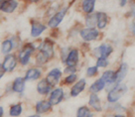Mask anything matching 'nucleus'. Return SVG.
<instances>
[{"mask_svg":"<svg viewBox=\"0 0 135 117\" xmlns=\"http://www.w3.org/2000/svg\"><path fill=\"white\" fill-rule=\"evenodd\" d=\"M51 87H52V85L48 82V80H43L41 81H39L38 85H37V90L40 94L44 95V94H47L51 91Z\"/></svg>","mask_w":135,"mask_h":117,"instance_id":"obj_11","label":"nucleus"},{"mask_svg":"<svg viewBox=\"0 0 135 117\" xmlns=\"http://www.w3.org/2000/svg\"><path fill=\"white\" fill-rule=\"evenodd\" d=\"M22 112V106L20 104L13 105L10 108V115L11 116H19Z\"/></svg>","mask_w":135,"mask_h":117,"instance_id":"obj_27","label":"nucleus"},{"mask_svg":"<svg viewBox=\"0 0 135 117\" xmlns=\"http://www.w3.org/2000/svg\"><path fill=\"white\" fill-rule=\"evenodd\" d=\"M33 50H34L33 47L29 46V47L24 48V49L20 52V54H19V58H20V63H21L23 66H25V65H27V64L29 63L30 56H31V54L33 53Z\"/></svg>","mask_w":135,"mask_h":117,"instance_id":"obj_6","label":"nucleus"},{"mask_svg":"<svg viewBox=\"0 0 135 117\" xmlns=\"http://www.w3.org/2000/svg\"><path fill=\"white\" fill-rule=\"evenodd\" d=\"M98 35H99L98 31L97 29H94L93 27H89L88 29L80 31V36L84 41H93V40L97 39Z\"/></svg>","mask_w":135,"mask_h":117,"instance_id":"obj_3","label":"nucleus"},{"mask_svg":"<svg viewBox=\"0 0 135 117\" xmlns=\"http://www.w3.org/2000/svg\"><path fill=\"white\" fill-rule=\"evenodd\" d=\"M18 6L16 0H7L1 2V11L5 13H12Z\"/></svg>","mask_w":135,"mask_h":117,"instance_id":"obj_8","label":"nucleus"},{"mask_svg":"<svg viewBox=\"0 0 135 117\" xmlns=\"http://www.w3.org/2000/svg\"><path fill=\"white\" fill-rule=\"evenodd\" d=\"M126 0H120V6H125L126 5Z\"/></svg>","mask_w":135,"mask_h":117,"instance_id":"obj_33","label":"nucleus"},{"mask_svg":"<svg viewBox=\"0 0 135 117\" xmlns=\"http://www.w3.org/2000/svg\"><path fill=\"white\" fill-rule=\"evenodd\" d=\"M16 58L14 55H8L6 58H4V62L2 64L1 67L4 69L6 71H12L15 67H16Z\"/></svg>","mask_w":135,"mask_h":117,"instance_id":"obj_4","label":"nucleus"},{"mask_svg":"<svg viewBox=\"0 0 135 117\" xmlns=\"http://www.w3.org/2000/svg\"><path fill=\"white\" fill-rule=\"evenodd\" d=\"M107 24V15L103 12L97 13V27L99 29H103Z\"/></svg>","mask_w":135,"mask_h":117,"instance_id":"obj_20","label":"nucleus"},{"mask_svg":"<svg viewBox=\"0 0 135 117\" xmlns=\"http://www.w3.org/2000/svg\"><path fill=\"white\" fill-rule=\"evenodd\" d=\"M76 74H71L70 75H68L67 77H66V84H73L74 81H76Z\"/></svg>","mask_w":135,"mask_h":117,"instance_id":"obj_30","label":"nucleus"},{"mask_svg":"<svg viewBox=\"0 0 135 117\" xmlns=\"http://www.w3.org/2000/svg\"><path fill=\"white\" fill-rule=\"evenodd\" d=\"M95 0H84L83 1V10L84 12L90 14L94 9Z\"/></svg>","mask_w":135,"mask_h":117,"instance_id":"obj_19","label":"nucleus"},{"mask_svg":"<svg viewBox=\"0 0 135 117\" xmlns=\"http://www.w3.org/2000/svg\"><path fill=\"white\" fill-rule=\"evenodd\" d=\"M45 30H46V26L41 24V23L33 24V26H32V30H31V36L34 38L39 37Z\"/></svg>","mask_w":135,"mask_h":117,"instance_id":"obj_14","label":"nucleus"},{"mask_svg":"<svg viewBox=\"0 0 135 117\" xmlns=\"http://www.w3.org/2000/svg\"><path fill=\"white\" fill-rule=\"evenodd\" d=\"M78 62H79V52H78V50H72L67 56L66 63L68 66H75L76 67Z\"/></svg>","mask_w":135,"mask_h":117,"instance_id":"obj_10","label":"nucleus"},{"mask_svg":"<svg viewBox=\"0 0 135 117\" xmlns=\"http://www.w3.org/2000/svg\"><path fill=\"white\" fill-rule=\"evenodd\" d=\"M64 97V91L62 88H56L55 90H53L50 95V102L52 105H57L59 104L61 101L63 100Z\"/></svg>","mask_w":135,"mask_h":117,"instance_id":"obj_7","label":"nucleus"},{"mask_svg":"<svg viewBox=\"0 0 135 117\" xmlns=\"http://www.w3.org/2000/svg\"><path fill=\"white\" fill-rule=\"evenodd\" d=\"M0 116H3V107H0Z\"/></svg>","mask_w":135,"mask_h":117,"instance_id":"obj_34","label":"nucleus"},{"mask_svg":"<svg viewBox=\"0 0 135 117\" xmlns=\"http://www.w3.org/2000/svg\"><path fill=\"white\" fill-rule=\"evenodd\" d=\"M66 72H69V74H75L76 72V67L75 66H68V67L65 70Z\"/></svg>","mask_w":135,"mask_h":117,"instance_id":"obj_31","label":"nucleus"},{"mask_svg":"<svg viewBox=\"0 0 135 117\" xmlns=\"http://www.w3.org/2000/svg\"><path fill=\"white\" fill-rule=\"evenodd\" d=\"M52 106V103L49 101H39L37 105H36V110L38 113H43L49 111Z\"/></svg>","mask_w":135,"mask_h":117,"instance_id":"obj_16","label":"nucleus"},{"mask_svg":"<svg viewBox=\"0 0 135 117\" xmlns=\"http://www.w3.org/2000/svg\"><path fill=\"white\" fill-rule=\"evenodd\" d=\"M127 71H128V66L127 64H121L120 67L118 69V71L115 72V82L116 84H120L123 80V79L126 76Z\"/></svg>","mask_w":135,"mask_h":117,"instance_id":"obj_9","label":"nucleus"},{"mask_svg":"<svg viewBox=\"0 0 135 117\" xmlns=\"http://www.w3.org/2000/svg\"><path fill=\"white\" fill-rule=\"evenodd\" d=\"M105 86V81L100 79V80H97V81H94L91 85H90V91L93 93H97V92L102 90Z\"/></svg>","mask_w":135,"mask_h":117,"instance_id":"obj_18","label":"nucleus"},{"mask_svg":"<svg viewBox=\"0 0 135 117\" xmlns=\"http://www.w3.org/2000/svg\"><path fill=\"white\" fill-rule=\"evenodd\" d=\"M25 77L22 79V77H17L16 80H14L13 82V90L15 92H23L25 89Z\"/></svg>","mask_w":135,"mask_h":117,"instance_id":"obj_13","label":"nucleus"},{"mask_svg":"<svg viewBox=\"0 0 135 117\" xmlns=\"http://www.w3.org/2000/svg\"><path fill=\"white\" fill-rule=\"evenodd\" d=\"M41 76V71L38 69H30L25 75L26 80H36Z\"/></svg>","mask_w":135,"mask_h":117,"instance_id":"obj_15","label":"nucleus"},{"mask_svg":"<svg viewBox=\"0 0 135 117\" xmlns=\"http://www.w3.org/2000/svg\"><path fill=\"white\" fill-rule=\"evenodd\" d=\"M13 48V44L10 40H5L1 45V52L2 54H9Z\"/></svg>","mask_w":135,"mask_h":117,"instance_id":"obj_23","label":"nucleus"},{"mask_svg":"<svg viewBox=\"0 0 135 117\" xmlns=\"http://www.w3.org/2000/svg\"><path fill=\"white\" fill-rule=\"evenodd\" d=\"M131 32H132V33H133V35H135V21L133 22V23H132V24H131Z\"/></svg>","mask_w":135,"mask_h":117,"instance_id":"obj_32","label":"nucleus"},{"mask_svg":"<svg viewBox=\"0 0 135 117\" xmlns=\"http://www.w3.org/2000/svg\"><path fill=\"white\" fill-rule=\"evenodd\" d=\"M50 58H51L50 55L43 50H40L39 54L37 55V61H38V63H40V64H45Z\"/></svg>","mask_w":135,"mask_h":117,"instance_id":"obj_24","label":"nucleus"},{"mask_svg":"<svg viewBox=\"0 0 135 117\" xmlns=\"http://www.w3.org/2000/svg\"><path fill=\"white\" fill-rule=\"evenodd\" d=\"M127 91V87L125 84H118L112 90H110L108 95H107V99L109 102H116L118 99H120L124 93Z\"/></svg>","mask_w":135,"mask_h":117,"instance_id":"obj_1","label":"nucleus"},{"mask_svg":"<svg viewBox=\"0 0 135 117\" xmlns=\"http://www.w3.org/2000/svg\"><path fill=\"white\" fill-rule=\"evenodd\" d=\"M78 117H91L93 114L90 113L89 109L88 107H80L78 110Z\"/></svg>","mask_w":135,"mask_h":117,"instance_id":"obj_26","label":"nucleus"},{"mask_svg":"<svg viewBox=\"0 0 135 117\" xmlns=\"http://www.w3.org/2000/svg\"><path fill=\"white\" fill-rule=\"evenodd\" d=\"M107 65H108V62H107V60H106L105 58H103V57H100V58L97 60V66L98 67H105Z\"/></svg>","mask_w":135,"mask_h":117,"instance_id":"obj_28","label":"nucleus"},{"mask_svg":"<svg viewBox=\"0 0 135 117\" xmlns=\"http://www.w3.org/2000/svg\"><path fill=\"white\" fill-rule=\"evenodd\" d=\"M30 2H38L39 0H29Z\"/></svg>","mask_w":135,"mask_h":117,"instance_id":"obj_35","label":"nucleus"},{"mask_svg":"<svg viewBox=\"0 0 135 117\" xmlns=\"http://www.w3.org/2000/svg\"><path fill=\"white\" fill-rule=\"evenodd\" d=\"M89 105L93 107L94 110L97 111H100L101 110V106H100V100L98 98V96L97 94H91L89 96Z\"/></svg>","mask_w":135,"mask_h":117,"instance_id":"obj_17","label":"nucleus"},{"mask_svg":"<svg viewBox=\"0 0 135 117\" xmlns=\"http://www.w3.org/2000/svg\"><path fill=\"white\" fill-rule=\"evenodd\" d=\"M61 75H62V71H60L59 69H54L48 74L46 80H48V82L53 86L59 82L60 79H61Z\"/></svg>","mask_w":135,"mask_h":117,"instance_id":"obj_5","label":"nucleus"},{"mask_svg":"<svg viewBox=\"0 0 135 117\" xmlns=\"http://www.w3.org/2000/svg\"><path fill=\"white\" fill-rule=\"evenodd\" d=\"M101 79L105 81V84H113L115 82V72L113 71H105Z\"/></svg>","mask_w":135,"mask_h":117,"instance_id":"obj_22","label":"nucleus"},{"mask_svg":"<svg viewBox=\"0 0 135 117\" xmlns=\"http://www.w3.org/2000/svg\"><path fill=\"white\" fill-rule=\"evenodd\" d=\"M85 80H80V81H78L74 86H73V88L71 89V95L72 96H76L79 95L80 92L83 91L84 89V87H85Z\"/></svg>","mask_w":135,"mask_h":117,"instance_id":"obj_12","label":"nucleus"},{"mask_svg":"<svg viewBox=\"0 0 135 117\" xmlns=\"http://www.w3.org/2000/svg\"><path fill=\"white\" fill-rule=\"evenodd\" d=\"M97 67H90L86 70V75L88 76H93L97 74Z\"/></svg>","mask_w":135,"mask_h":117,"instance_id":"obj_29","label":"nucleus"},{"mask_svg":"<svg viewBox=\"0 0 135 117\" xmlns=\"http://www.w3.org/2000/svg\"><path fill=\"white\" fill-rule=\"evenodd\" d=\"M66 13H67V8H64V9H62V10H60L59 12L57 13V14H55V15L49 20L48 26H49L50 28H56V27H58V26L60 25V23L63 21Z\"/></svg>","mask_w":135,"mask_h":117,"instance_id":"obj_2","label":"nucleus"},{"mask_svg":"<svg viewBox=\"0 0 135 117\" xmlns=\"http://www.w3.org/2000/svg\"><path fill=\"white\" fill-rule=\"evenodd\" d=\"M112 48L109 46V45H106V44H103L101 45L99 48H98V52H99V55L100 57H103V58H107L111 53H112Z\"/></svg>","mask_w":135,"mask_h":117,"instance_id":"obj_21","label":"nucleus"},{"mask_svg":"<svg viewBox=\"0 0 135 117\" xmlns=\"http://www.w3.org/2000/svg\"><path fill=\"white\" fill-rule=\"evenodd\" d=\"M85 23L89 27H93V26L97 24V14H91L86 17Z\"/></svg>","mask_w":135,"mask_h":117,"instance_id":"obj_25","label":"nucleus"}]
</instances>
